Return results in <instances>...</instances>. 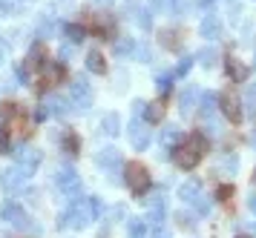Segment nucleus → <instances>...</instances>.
Returning a JSON list of instances; mask_svg holds the SVG:
<instances>
[{"label":"nucleus","mask_w":256,"mask_h":238,"mask_svg":"<svg viewBox=\"0 0 256 238\" xmlns=\"http://www.w3.org/2000/svg\"><path fill=\"white\" fill-rule=\"evenodd\" d=\"M98 164H101V167L118 164V149H101V152H98Z\"/></svg>","instance_id":"nucleus-13"},{"label":"nucleus","mask_w":256,"mask_h":238,"mask_svg":"<svg viewBox=\"0 0 256 238\" xmlns=\"http://www.w3.org/2000/svg\"><path fill=\"white\" fill-rule=\"evenodd\" d=\"M164 101H152V103H147L144 106V118H147V124H162L164 121Z\"/></svg>","instance_id":"nucleus-8"},{"label":"nucleus","mask_w":256,"mask_h":238,"mask_svg":"<svg viewBox=\"0 0 256 238\" xmlns=\"http://www.w3.org/2000/svg\"><path fill=\"white\" fill-rule=\"evenodd\" d=\"M224 69H228V75H230L233 83H244V80H248V75H250V69L244 66L239 57H233V55L224 60Z\"/></svg>","instance_id":"nucleus-5"},{"label":"nucleus","mask_w":256,"mask_h":238,"mask_svg":"<svg viewBox=\"0 0 256 238\" xmlns=\"http://www.w3.org/2000/svg\"><path fill=\"white\" fill-rule=\"evenodd\" d=\"M72 101H78L81 106H90V83L84 78L72 80Z\"/></svg>","instance_id":"nucleus-6"},{"label":"nucleus","mask_w":256,"mask_h":238,"mask_svg":"<svg viewBox=\"0 0 256 238\" xmlns=\"http://www.w3.org/2000/svg\"><path fill=\"white\" fill-rule=\"evenodd\" d=\"M101 129H104L106 135H116V132H118V115H104Z\"/></svg>","instance_id":"nucleus-16"},{"label":"nucleus","mask_w":256,"mask_h":238,"mask_svg":"<svg viewBox=\"0 0 256 238\" xmlns=\"http://www.w3.org/2000/svg\"><path fill=\"white\" fill-rule=\"evenodd\" d=\"M250 101H256V86H254V89H250Z\"/></svg>","instance_id":"nucleus-30"},{"label":"nucleus","mask_w":256,"mask_h":238,"mask_svg":"<svg viewBox=\"0 0 256 238\" xmlns=\"http://www.w3.org/2000/svg\"><path fill=\"white\" fill-rule=\"evenodd\" d=\"M0 60H3V46H0Z\"/></svg>","instance_id":"nucleus-31"},{"label":"nucleus","mask_w":256,"mask_h":238,"mask_svg":"<svg viewBox=\"0 0 256 238\" xmlns=\"http://www.w3.org/2000/svg\"><path fill=\"white\" fill-rule=\"evenodd\" d=\"M24 181V172L20 170H6L3 175H0V184H3V190H14L18 184Z\"/></svg>","instance_id":"nucleus-12"},{"label":"nucleus","mask_w":256,"mask_h":238,"mask_svg":"<svg viewBox=\"0 0 256 238\" xmlns=\"http://www.w3.org/2000/svg\"><path fill=\"white\" fill-rule=\"evenodd\" d=\"M158 37H162V46L167 52H178V49H182V32H178V29H164Z\"/></svg>","instance_id":"nucleus-7"},{"label":"nucleus","mask_w":256,"mask_h":238,"mask_svg":"<svg viewBox=\"0 0 256 238\" xmlns=\"http://www.w3.org/2000/svg\"><path fill=\"white\" fill-rule=\"evenodd\" d=\"M250 210H254V213H256V195H254V198H250Z\"/></svg>","instance_id":"nucleus-29"},{"label":"nucleus","mask_w":256,"mask_h":238,"mask_svg":"<svg viewBox=\"0 0 256 238\" xmlns=\"http://www.w3.org/2000/svg\"><path fill=\"white\" fill-rule=\"evenodd\" d=\"M92 20V34L95 37H101V40H112V34H116V20H112V14H92L90 17Z\"/></svg>","instance_id":"nucleus-3"},{"label":"nucleus","mask_w":256,"mask_h":238,"mask_svg":"<svg viewBox=\"0 0 256 238\" xmlns=\"http://www.w3.org/2000/svg\"><path fill=\"white\" fill-rule=\"evenodd\" d=\"M147 144H150V132H147V129H136V132H132V147L144 149Z\"/></svg>","instance_id":"nucleus-17"},{"label":"nucleus","mask_w":256,"mask_h":238,"mask_svg":"<svg viewBox=\"0 0 256 238\" xmlns=\"http://www.w3.org/2000/svg\"><path fill=\"white\" fill-rule=\"evenodd\" d=\"M0 152H9V129H0Z\"/></svg>","instance_id":"nucleus-24"},{"label":"nucleus","mask_w":256,"mask_h":238,"mask_svg":"<svg viewBox=\"0 0 256 238\" xmlns=\"http://www.w3.org/2000/svg\"><path fill=\"white\" fill-rule=\"evenodd\" d=\"M254 181H256V170H254Z\"/></svg>","instance_id":"nucleus-32"},{"label":"nucleus","mask_w":256,"mask_h":238,"mask_svg":"<svg viewBox=\"0 0 256 238\" xmlns=\"http://www.w3.org/2000/svg\"><path fill=\"white\" fill-rule=\"evenodd\" d=\"M144 233H147V227H144L138 218H136V221L130 224V238H144Z\"/></svg>","instance_id":"nucleus-21"},{"label":"nucleus","mask_w":256,"mask_h":238,"mask_svg":"<svg viewBox=\"0 0 256 238\" xmlns=\"http://www.w3.org/2000/svg\"><path fill=\"white\" fill-rule=\"evenodd\" d=\"M184 6H187V0H173V11H176V14H182Z\"/></svg>","instance_id":"nucleus-26"},{"label":"nucleus","mask_w":256,"mask_h":238,"mask_svg":"<svg viewBox=\"0 0 256 238\" xmlns=\"http://www.w3.org/2000/svg\"><path fill=\"white\" fill-rule=\"evenodd\" d=\"M187 141H190L193 147H198L202 152H208V149H210V141L204 138V132H198V129H196V132H190V135H187Z\"/></svg>","instance_id":"nucleus-14"},{"label":"nucleus","mask_w":256,"mask_h":238,"mask_svg":"<svg viewBox=\"0 0 256 238\" xmlns=\"http://www.w3.org/2000/svg\"><path fill=\"white\" fill-rule=\"evenodd\" d=\"M198 6H204V9H208V6H213V0H198Z\"/></svg>","instance_id":"nucleus-28"},{"label":"nucleus","mask_w":256,"mask_h":238,"mask_svg":"<svg viewBox=\"0 0 256 238\" xmlns=\"http://www.w3.org/2000/svg\"><path fill=\"white\" fill-rule=\"evenodd\" d=\"M170 155H173L176 167L187 172V170H193V167H196L198 161H202V155H204V152H202L198 147H193L190 141H184V144H178V147H173V152H170Z\"/></svg>","instance_id":"nucleus-2"},{"label":"nucleus","mask_w":256,"mask_h":238,"mask_svg":"<svg viewBox=\"0 0 256 238\" xmlns=\"http://www.w3.org/2000/svg\"><path fill=\"white\" fill-rule=\"evenodd\" d=\"M170 80H173V75H162V78H158V89L167 92L170 89Z\"/></svg>","instance_id":"nucleus-25"},{"label":"nucleus","mask_w":256,"mask_h":238,"mask_svg":"<svg viewBox=\"0 0 256 238\" xmlns=\"http://www.w3.org/2000/svg\"><path fill=\"white\" fill-rule=\"evenodd\" d=\"M196 95H198L196 89H187L184 95H182V109H184V112H187V109H193V103H196Z\"/></svg>","instance_id":"nucleus-19"},{"label":"nucleus","mask_w":256,"mask_h":238,"mask_svg":"<svg viewBox=\"0 0 256 238\" xmlns=\"http://www.w3.org/2000/svg\"><path fill=\"white\" fill-rule=\"evenodd\" d=\"M152 6H156V9H162V6H167V0H152Z\"/></svg>","instance_id":"nucleus-27"},{"label":"nucleus","mask_w":256,"mask_h":238,"mask_svg":"<svg viewBox=\"0 0 256 238\" xmlns=\"http://www.w3.org/2000/svg\"><path fill=\"white\" fill-rule=\"evenodd\" d=\"M124 181H127L130 193L136 195V198H141V195H144V193L152 187L150 170H147L141 161H130L127 167H124Z\"/></svg>","instance_id":"nucleus-1"},{"label":"nucleus","mask_w":256,"mask_h":238,"mask_svg":"<svg viewBox=\"0 0 256 238\" xmlns=\"http://www.w3.org/2000/svg\"><path fill=\"white\" fill-rule=\"evenodd\" d=\"M60 147H64L66 155H78V149H81V138L75 135L72 129H66V132L60 135Z\"/></svg>","instance_id":"nucleus-9"},{"label":"nucleus","mask_w":256,"mask_h":238,"mask_svg":"<svg viewBox=\"0 0 256 238\" xmlns=\"http://www.w3.org/2000/svg\"><path fill=\"white\" fill-rule=\"evenodd\" d=\"M66 37H70L72 43H81L84 40V26L81 23H70V26H66Z\"/></svg>","instance_id":"nucleus-15"},{"label":"nucleus","mask_w":256,"mask_h":238,"mask_svg":"<svg viewBox=\"0 0 256 238\" xmlns=\"http://www.w3.org/2000/svg\"><path fill=\"white\" fill-rule=\"evenodd\" d=\"M202 34H204V37H219L222 34V23H219L216 14H210V17L202 20Z\"/></svg>","instance_id":"nucleus-11"},{"label":"nucleus","mask_w":256,"mask_h":238,"mask_svg":"<svg viewBox=\"0 0 256 238\" xmlns=\"http://www.w3.org/2000/svg\"><path fill=\"white\" fill-rule=\"evenodd\" d=\"M136 20H138L141 29H150L152 26V17H150V11L147 9H138V14H136Z\"/></svg>","instance_id":"nucleus-20"},{"label":"nucleus","mask_w":256,"mask_h":238,"mask_svg":"<svg viewBox=\"0 0 256 238\" xmlns=\"http://www.w3.org/2000/svg\"><path fill=\"white\" fill-rule=\"evenodd\" d=\"M239 238H250V236H239Z\"/></svg>","instance_id":"nucleus-33"},{"label":"nucleus","mask_w":256,"mask_h":238,"mask_svg":"<svg viewBox=\"0 0 256 238\" xmlns=\"http://www.w3.org/2000/svg\"><path fill=\"white\" fill-rule=\"evenodd\" d=\"M216 195H219V201H222V204H230L233 187H230V184H224V187H219V193H216Z\"/></svg>","instance_id":"nucleus-22"},{"label":"nucleus","mask_w":256,"mask_h":238,"mask_svg":"<svg viewBox=\"0 0 256 238\" xmlns=\"http://www.w3.org/2000/svg\"><path fill=\"white\" fill-rule=\"evenodd\" d=\"M49 106H52V112H55V115L66 112V101H60V98H52V101H49Z\"/></svg>","instance_id":"nucleus-23"},{"label":"nucleus","mask_w":256,"mask_h":238,"mask_svg":"<svg viewBox=\"0 0 256 238\" xmlns=\"http://www.w3.org/2000/svg\"><path fill=\"white\" fill-rule=\"evenodd\" d=\"M86 69L95 72V75H104L106 72V60H104V55H101L98 49H92V52L86 55Z\"/></svg>","instance_id":"nucleus-10"},{"label":"nucleus","mask_w":256,"mask_h":238,"mask_svg":"<svg viewBox=\"0 0 256 238\" xmlns=\"http://www.w3.org/2000/svg\"><path fill=\"white\" fill-rule=\"evenodd\" d=\"M219 106H222V112H224L228 121H233V124L242 121V103H239V98H236L233 92H222L219 95Z\"/></svg>","instance_id":"nucleus-4"},{"label":"nucleus","mask_w":256,"mask_h":238,"mask_svg":"<svg viewBox=\"0 0 256 238\" xmlns=\"http://www.w3.org/2000/svg\"><path fill=\"white\" fill-rule=\"evenodd\" d=\"M132 49H136V43H132V37H121V40L116 43V52H118V55H130Z\"/></svg>","instance_id":"nucleus-18"}]
</instances>
